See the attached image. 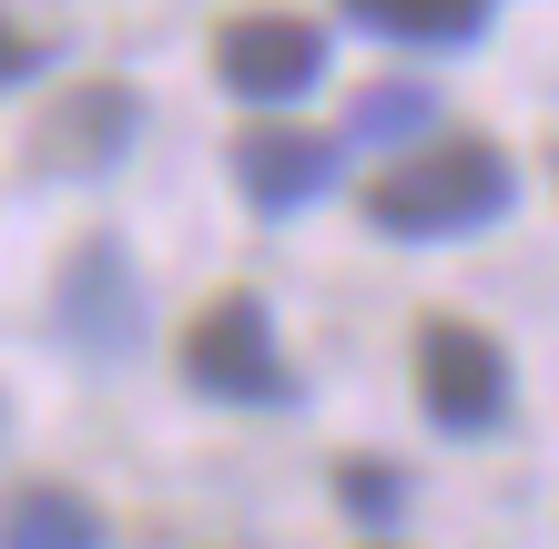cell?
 Here are the masks:
<instances>
[{
  "label": "cell",
  "mask_w": 559,
  "mask_h": 549,
  "mask_svg": "<svg viewBox=\"0 0 559 549\" xmlns=\"http://www.w3.org/2000/svg\"><path fill=\"white\" fill-rule=\"evenodd\" d=\"M509 153L478 143V133H448V143H417L407 164H386L367 183V224L377 235H468V224H499L509 214Z\"/></svg>",
  "instance_id": "6da1fadb"
},
{
  "label": "cell",
  "mask_w": 559,
  "mask_h": 549,
  "mask_svg": "<svg viewBox=\"0 0 559 549\" xmlns=\"http://www.w3.org/2000/svg\"><path fill=\"white\" fill-rule=\"evenodd\" d=\"M183 377L204 386V397H235V407H275L295 397L285 386V357H275V326H265V296H214L204 315L183 326Z\"/></svg>",
  "instance_id": "7a4b0ae2"
},
{
  "label": "cell",
  "mask_w": 559,
  "mask_h": 549,
  "mask_svg": "<svg viewBox=\"0 0 559 549\" xmlns=\"http://www.w3.org/2000/svg\"><path fill=\"white\" fill-rule=\"evenodd\" d=\"M417 397H427V417H438L448 438H488L509 417V357H499V336L438 315V326L417 336Z\"/></svg>",
  "instance_id": "3957f363"
},
{
  "label": "cell",
  "mask_w": 559,
  "mask_h": 549,
  "mask_svg": "<svg viewBox=\"0 0 559 549\" xmlns=\"http://www.w3.org/2000/svg\"><path fill=\"white\" fill-rule=\"evenodd\" d=\"M214 72L245 103H285V92H306L325 72V31L306 11H235L214 31Z\"/></svg>",
  "instance_id": "277c9868"
},
{
  "label": "cell",
  "mask_w": 559,
  "mask_h": 549,
  "mask_svg": "<svg viewBox=\"0 0 559 549\" xmlns=\"http://www.w3.org/2000/svg\"><path fill=\"white\" fill-rule=\"evenodd\" d=\"M122 143H143V103L122 82H72L31 133V174H112Z\"/></svg>",
  "instance_id": "5b68a950"
},
{
  "label": "cell",
  "mask_w": 559,
  "mask_h": 549,
  "mask_svg": "<svg viewBox=\"0 0 559 549\" xmlns=\"http://www.w3.org/2000/svg\"><path fill=\"white\" fill-rule=\"evenodd\" d=\"M336 164H346V143L295 133V122H254V133L235 143V183H245L254 214H306L316 193L336 183Z\"/></svg>",
  "instance_id": "8992f818"
},
{
  "label": "cell",
  "mask_w": 559,
  "mask_h": 549,
  "mask_svg": "<svg viewBox=\"0 0 559 549\" xmlns=\"http://www.w3.org/2000/svg\"><path fill=\"white\" fill-rule=\"evenodd\" d=\"M61 326H72L92 357H122L133 346V275H122V244H82L72 275H61Z\"/></svg>",
  "instance_id": "52a82bcc"
},
{
  "label": "cell",
  "mask_w": 559,
  "mask_h": 549,
  "mask_svg": "<svg viewBox=\"0 0 559 549\" xmlns=\"http://www.w3.org/2000/svg\"><path fill=\"white\" fill-rule=\"evenodd\" d=\"M0 549H103V509L82 489H21L0 509Z\"/></svg>",
  "instance_id": "ba28073f"
},
{
  "label": "cell",
  "mask_w": 559,
  "mask_h": 549,
  "mask_svg": "<svg viewBox=\"0 0 559 549\" xmlns=\"http://www.w3.org/2000/svg\"><path fill=\"white\" fill-rule=\"evenodd\" d=\"M499 0H346V21L386 31V41H478Z\"/></svg>",
  "instance_id": "9c48e42d"
},
{
  "label": "cell",
  "mask_w": 559,
  "mask_h": 549,
  "mask_svg": "<svg viewBox=\"0 0 559 549\" xmlns=\"http://www.w3.org/2000/svg\"><path fill=\"white\" fill-rule=\"evenodd\" d=\"M417 122H427V92L417 82H367L356 112H346V133L356 143H386V133H417Z\"/></svg>",
  "instance_id": "30bf717a"
},
{
  "label": "cell",
  "mask_w": 559,
  "mask_h": 549,
  "mask_svg": "<svg viewBox=\"0 0 559 549\" xmlns=\"http://www.w3.org/2000/svg\"><path fill=\"white\" fill-rule=\"evenodd\" d=\"M336 499H346L367 529H386V520L407 509V489H397V468H386V458H346V468H336Z\"/></svg>",
  "instance_id": "8fae6325"
},
{
  "label": "cell",
  "mask_w": 559,
  "mask_h": 549,
  "mask_svg": "<svg viewBox=\"0 0 559 549\" xmlns=\"http://www.w3.org/2000/svg\"><path fill=\"white\" fill-rule=\"evenodd\" d=\"M31 61H41V41H31V31H11V21H0V82H21Z\"/></svg>",
  "instance_id": "7c38bea8"
}]
</instances>
